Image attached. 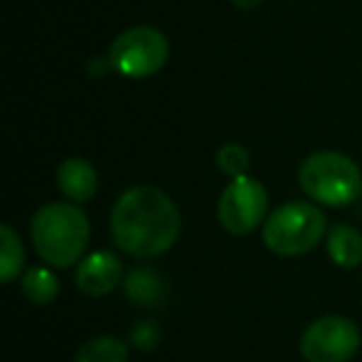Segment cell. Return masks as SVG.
I'll return each mask as SVG.
<instances>
[{"instance_id": "cell-1", "label": "cell", "mask_w": 362, "mask_h": 362, "mask_svg": "<svg viewBox=\"0 0 362 362\" xmlns=\"http://www.w3.org/2000/svg\"><path fill=\"white\" fill-rule=\"evenodd\" d=\"M112 238L134 258H154L176 243L181 216L176 204L156 187H132L112 206Z\"/></svg>"}, {"instance_id": "cell-2", "label": "cell", "mask_w": 362, "mask_h": 362, "mask_svg": "<svg viewBox=\"0 0 362 362\" xmlns=\"http://www.w3.org/2000/svg\"><path fill=\"white\" fill-rule=\"evenodd\" d=\"M33 246L52 268H70L82 258L90 241V221L77 204H45L30 221Z\"/></svg>"}, {"instance_id": "cell-3", "label": "cell", "mask_w": 362, "mask_h": 362, "mask_svg": "<svg viewBox=\"0 0 362 362\" xmlns=\"http://www.w3.org/2000/svg\"><path fill=\"white\" fill-rule=\"evenodd\" d=\"M305 197L325 206H347L362 192V174L350 156L340 151H315L298 169Z\"/></svg>"}, {"instance_id": "cell-4", "label": "cell", "mask_w": 362, "mask_h": 362, "mask_svg": "<svg viewBox=\"0 0 362 362\" xmlns=\"http://www.w3.org/2000/svg\"><path fill=\"white\" fill-rule=\"evenodd\" d=\"M325 214L308 202H288L263 223V243L276 256L293 258L313 251L325 236Z\"/></svg>"}, {"instance_id": "cell-5", "label": "cell", "mask_w": 362, "mask_h": 362, "mask_svg": "<svg viewBox=\"0 0 362 362\" xmlns=\"http://www.w3.org/2000/svg\"><path fill=\"white\" fill-rule=\"evenodd\" d=\"M169 60V40L156 28L136 25L119 33L112 42L110 65L129 80H144L161 70Z\"/></svg>"}, {"instance_id": "cell-6", "label": "cell", "mask_w": 362, "mask_h": 362, "mask_svg": "<svg viewBox=\"0 0 362 362\" xmlns=\"http://www.w3.org/2000/svg\"><path fill=\"white\" fill-rule=\"evenodd\" d=\"M218 221L233 236H246L263 223L268 211V192L253 176L231 179L218 199Z\"/></svg>"}, {"instance_id": "cell-7", "label": "cell", "mask_w": 362, "mask_h": 362, "mask_svg": "<svg viewBox=\"0 0 362 362\" xmlns=\"http://www.w3.org/2000/svg\"><path fill=\"white\" fill-rule=\"evenodd\" d=\"M360 350V330L342 315L317 317L308 325L300 352L308 362H347Z\"/></svg>"}, {"instance_id": "cell-8", "label": "cell", "mask_w": 362, "mask_h": 362, "mask_svg": "<svg viewBox=\"0 0 362 362\" xmlns=\"http://www.w3.org/2000/svg\"><path fill=\"white\" fill-rule=\"evenodd\" d=\"M122 281V263L112 251H97L82 258L75 273V286L87 298L110 296Z\"/></svg>"}, {"instance_id": "cell-9", "label": "cell", "mask_w": 362, "mask_h": 362, "mask_svg": "<svg viewBox=\"0 0 362 362\" xmlns=\"http://www.w3.org/2000/svg\"><path fill=\"white\" fill-rule=\"evenodd\" d=\"M100 187L97 169L82 156H70L57 166V189L70 202H90Z\"/></svg>"}, {"instance_id": "cell-10", "label": "cell", "mask_w": 362, "mask_h": 362, "mask_svg": "<svg viewBox=\"0 0 362 362\" xmlns=\"http://www.w3.org/2000/svg\"><path fill=\"white\" fill-rule=\"evenodd\" d=\"M327 256L340 268H357L362 263V233L345 223L327 231Z\"/></svg>"}, {"instance_id": "cell-11", "label": "cell", "mask_w": 362, "mask_h": 362, "mask_svg": "<svg viewBox=\"0 0 362 362\" xmlns=\"http://www.w3.org/2000/svg\"><path fill=\"white\" fill-rule=\"evenodd\" d=\"M127 296L136 305H159L166 298V286L156 273L146 271V268H134L127 278Z\"/></svg>"}, {"instance_id": "cell-12", "label": "cell", "mask_w": 362, "mask_h": 362, "mask_svg": "<svg viewBox=\"0 0 362 362\" xmlns=\"http://www.w3.org/2000/svg\"><path fill=\"white\" fill-rule=\"evenodd\" d=\"M23 296L28 298L35 305H47L57 298L60 293V283H57V276L50 271V268H30V271L23 276Z\"/></svg>"}, {"instance_id": "cell-13", "label": "cell", "mask_w": 362, "mask_h": 362, "mask_svg": "<svg viewBox=\"0 0 362 362\" xmlns=\"http://www.w3.org/2000/svg\"><path fill=\"white\" fill-rule=\"evenodd\" d=\"M127 345L115 335H100L87 340L75 355V362H127Z\"/></svg>"}, {"instance_id": "cell-14", "label": "cell", "mask_w": 362, "mask_h": 362, "mask_svg": "<svg viewBox=\"0 0 362 362\" xmlns=\"http://www.w3.org/2000/svg\"><path fill=\"white\" fill-rule=\"evenodd\" d=\"M25 263V251L18 238V233L11 226H0V276L3 283H13Z\"/></svg>"}, {"instance_id": "cell-15", "label": "cell", "mask_w": 362, "mask_h": 362, "mask_svg": "<svg viewBox=\"0 0 362 362\" xmlns=\"http://www.w3.org/2000/svg\"><path fill=\"white\" fill-rule=\"evenodd\" d=\"M216 164L226 176L238 179V176H246L248 166H251V156H248L246 146L236 144V141H228V144H223L221 149H218Z\"/></svg>"}, {"instance_id": "cell-16", "label": "cell", "mask_w": 362, "mask_h": 362, "mask_svg": "<svg viewBox=\"0 0 362 362\" xmlns=\"http://www.w3.org/2000/svg\"><path fill=\"white\" fill-rule=\"evenodd\" d=\"M231 3L241 11H253V8L261 6V0H231Z\"/></svg>"}]
</instances>
